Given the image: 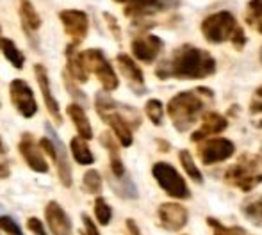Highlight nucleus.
Returning a JSON list of instances; mask_svg holds the SVG:
<instances>
[{"instance_id":"obj_5","label":"nucleus","mask_w":262,"mask_h":235,"mask_svg":"<svg viewBox=\"0 0 262 235\" xmlns=\"http://www.w3.org/2000/svg\"><path fill=\"white\" fill-rule=\"evenodd\" d=\"M225 182L243 193H250L262 183V155L243 153L227 171Z\"/></svg>"},{"instance_id":"obj_19","label":"nucleus","mask_w":262,"mask_h":235,"mask_svg":"<svg viewBox=\"0 0 262 235\" xmlns=\"http://www.w3.org/2000/svg\"><path fill=\"white\" fill-rule=\"evenodd\" d=\"M179 0H127L125 6V14L127 16H145V14H152L156 11L169 9V7L177 6Z\"/></svg>"},{"instance_id":"obj_35","label":"nucleus","mask_w":262,"mask_h":235,"mask_svg":"<svg viewBox=\"0 0 262 235\" xmlns=\"http://www.w3.org/2000/svg\"><path fill=\"white\" fill-rule=\"evenodd\" d=\"M245 214H246V218L250 219V221H253V223H262V198H259L257 201H252V203H248V205H245Z\"/></svg>"},{"instance_id":"obj_45","label":"nucleus","mask_w":262,"mask_h":235,"mask_svg":"<svg viewBox=\"0 0 262 235\" xmlns=\"http://www.w3.org/2000/svg\"><path fill=\"white\" fill-rule=\"evenodd\" d=\"M116 2H127V0H116Z\"/></svg>"},{"instance_id":"obj_33","label":"nucleus","mask_w":262,"mask_h":235,"mask_svg":"<svg viewBox=\"0 0 262 235\" xmlns=\"http://www.w3.org/2000/svg\"><path fill=\"white\" fill-rule=\"evenodd\" d=\"M145 112H146L148 120L152 121L154 125L161 127V125H162V118H164V105H162L161 102L156 100V98L148 100V102H146V105H145Z\"/></svg>"},{"instance_id":"obj_29","label":"nucleus","mask_w":262,"mask_h":235,"mask_svg":"<svg viewBox=\"0 0 262 235\" xmlns=\"http://www.w3.org/2000/svg\"><path fill=\"white\" fill-rule=\"evenodd\" d=\"M82 187L88 194L102 193V175L97 170H88L82 176Z\"/></svg>"},{"instance_id":"obj_10","label":"nucleus","mask_w":262,"mask_h":235,"mask_svg":"<svg viewBox=\"0 0 262 235\" xmlns=\"http://www.w3.org/2000/svg\"><path fill=\"white\" fill-rule=\"evenodd\" d=\"M59 20L62 21L64 32L72 39V45L79 46L88 36V29H90L88 14L80 9H62L59 13Z\"/></svg>"},{"instance_id":"obj_43","label":"nucleus","mask_w":262,"mask_h":235,"mask_svg":"<svg viewBox=\"0 0 262 235\" xmlns=\"http://www.w3.org/2000/svg\"><path fill=\"white\" fill-rule=\"evenodd\" d=\"M0 43H2V27H0Z\"/></svg>"},{"instance_id":"obj_39","label":"nucleus","mask_w":262,"mask_h":235,"mask_svg":"<svg viewBox=\"0 0 262 235\" xmlns=\"http://www.w3.org/2000/svg\"><path fill=\"white\" fill-rule=\"evenodd\" d=\"M27 228L31 230L34 235H49V233H47V230H45V226H43V223L39 221L38 218L27 219Z\"/></svg>"},{"instance_id":"obj_15","label":"nucleus","mask_w":262,"mask_h":235,"mask_svg":"<svg viewBox=\"0 0 262 235\" xmlns=\"http://www.w3.org/2000/svg\"><path fill=\"white\" fill-rule=\"evenodd\" d=\"M34 75L36 80L39 84V89H41L43 100H45V105L49 109L50 116L54 118V121L57 125L62 123V116H61V109H59V102L55 100L52 87H50V79H49V72L43 64H34Z\"/></svg>"},{"instance_id":"obj_40","label":"nucleus","mask_w":262,"mask_h":235,"mask_svg":"<svg viewBox=\"0 0 262 235\" xmlns=\"http://www.w3.org/2000/svg\"><path fill=\"white\" fill-rule=\"evenodd\" d=\"M104 18H105L107 24H109V29H111V32H113L114 38H116V41H120L121 34H120V27H118V21L114 20V16H111L109 13H104Z\"/></svg>"},{"instance_id":"obj_28","label":"nucleus","mask_w":262,"mask_h":235,"mask_svg":"<svg viewBox=\"0 0 262 235\" xmlns=\"http://www.w3.org/2000/svg\"><path fill=\"white\" fill-rule=\"evenodd\" d=\"M179 159H180V164H182L184 171L189 175L191 180H194L196 183L204 182V176H202L200 170H198V166L194 164V159H193V155H191V152H187V150H182V152L179 153Z\"/></svg>"},{"instance_id":"obj_25","label":"nucleus","mask_w":262,"mask_h":235,"mask_svg":"<svg viewBox=\"0 0 262 235\" xmlns=\"http://www.w3.org/2000/svg\"><path fill=\"white\" fill-rule=\"evenodd\" d=\"M0 49H2V54L6 56V59L11 62V64L14 66V68H16V69H21V68H24V64H25V56L21 54V50L18 49L16 45H14L13 39H9V38L2 39V43H0Z\"/></svg>"},{"instance_id":"obj_17","label":"nucleus","mask_w":262,"mask_h":235,"mask_svg":"<svg viewBox=\"0 0 262 235\" xmlns=\"http://www.w3.org/2000/svg\"><path fill=\"white\" fill-rule=\"evenodd\" d=\"M45 218L52 235H72V221L57 201H50L47 205Z\"/></svg>"},{"instance_id":"obj_21","label":"nucleus","mask_w":262,"mask_h":235,"mask_svg":"<svg viewBox=\"0 0 262 235\" xmlns=\"http://www.w3.org/2000/svg\"><path fill=\"white\" fill-rule=\"evenodd\" d=\"M66 75L79 84H86L90 80V73L84 69L82 61H80V52L72 43L66 46Z\"/></svg>"},{"instance_id":"obj_31","label":"nucleus","mask_w":262,"mask_h":235,"mask_svg":"<svg viewBox=\"0 0 262 235\" xmlns=\"http://www.w3.org/2000/svg\"><path fill=\"white\" fill-rule=\"evenodd\" d=\"M207 225L212 228V235H246V230L241 226H227L214 218H207Z\"/></svg>"},{"instance_id":"obj_38","label":"nucleus","mask_w":262,"mask_h":235,"mask_svg":"<svg viewBox=\"0 0 262 235\" xmlns=\"http://www.w3.org/2000/svg\"><path fill=\"white\" fill-rule=\"evenodd\" d=\"M80 219H82V225H84V233L82 235H100L97 225H95L93 219H91L90 216L82 214V216H80Z\"/></svg>"},{"instance_id":"obj_18","label":"nucleus","mask_w":262,"mask_h":235,"mask_svg":"<svg viewBox=\"0 0 262 235\" xmlns=\"http://www.w3.org/2000/svg\"><path fill=\"white\" fill-rule=\"evenodd\" d=\"M228 121L225 116L217 114V112H205L204 114V121H202L200 128L194 130L191 134V141L193 143H202L205 139H210V135H216L220 132H223L227 128Z\"/></svg>"},{"instance_id":"obj_22","label":"nucleus","mask_w":262,"mask_h":235,"mask_svg":"<svg viewBox=\"0 0 262 235\" xmlns=\"http://www.w3.org/2000/svg\"><path fill=\"white\" fill-rule=\"evenodd\" d=\"M66 112H68L70 120L75 125L80 139H84V141L93 139V128H91V123H90V120H88V114H86V111H84V107H80V105H77V104H70L68 107H66Z\"/></svg>"},{"instance_id":"obj_23","label":"nucleus","mask_w":262,"mask_h":235,"mask_svg":"<svg viewBox=\"0 0 262 235\" xmlns=\"http://www.w3.org/2000/svg\"><path fill=\"white\" fill-rule=\"evenodd\" d=\"M100 145L109 152V160H111V173L116 178H123L125 176V166L121 162V157H120V150H118L116 141L113 139V135L109 132H104L100 135Z\"/></svg>"},{"instance_id":"obj_20","label":"nucleus","mask_w":262,"mask_h":235,"mask_svg":"<svg viewBox=\"0 0 262 235\" xmlns=\"http://www.w3.org/2000/svg\"><path fill=\"white\" fill-rule=\"evenodd\" d=\"M20 18L25 34H27L29 39H32L36 46V32L41 27V18L36 13V7L31 0H20Z\"/></svg>"},{"instance_id":"obj_6","label":"nucleus","mask_w":262,"mask_h":235,"mask_svg":"<svg viewBox=\"0 0 262 235\" xmlns=\"http://www.w3.org/2000/svg\"><path fill=\"white\" fill-rule=\"evenodd\" d=\"M80 61H82V66L88 73L91 72L95 77H97L105 93L118 89V86H120L118 75L114 73L113 66H111V62L107 61L105 54L102 52V50H98V49L84 50V52H80Z\"/></svg>"},{"instance_id":"obj_7","label":"nucleus","mask_w":262,"mask_h":235,"mask_svg":"<svg viewBox=\"0 0 262 235\" xmlns=\"http://www.w3.org/2000/svg\"><path fill=\"white\" fill-rule=\"evenodd\" d=\"M152 175L157 180L159 187L164 191L168 196L175 198V200H187L191 196L189 187H187L186 180L182 175L168 162H156L152 168Z\"/></svg>"},{"instance_id":"obj_44","label":"nucleus","mask_w":262,"mask_h":235,"mask_svg":"<svg viewBox=\"0 0 262 235\" xmlns=\"http://www.w3.org/2000/svg\"><path fill=\"white\" fill-rule=\"evenodd\" d=\"M259 56H260V62H262V46H260V54H259Z\"/></svg>"},{"instance_id":"obj_1","label":"nucleus","mask_w":262,"mask_h":235,"mask_svg":"<svg viewBox=\"0 0 262 235\" xmlns=\"http://www.w3.org/2000/svg\"><path fill=\"white\" fill-rule=\"evenodd\" d=\"M216 73V61L209 52L191 45H182L168 61L157 66L159 79H207Z\"/></svg>"},{"instance_id":"obj_27","label":"nucleus","mask_w":262,"mask_h":235,"mask_svg":"<svg viewBox=\"0 0 262 235\" xmlns=\"http://www.w3.org/2000/svg\"><path fill=\"white\" fill-rule=\"evenodd\" d=\"M245 20L250 27L262 34V0H250L246 4Z\"/></svg>"},{"instance_id":"obj_37","label":"nucleus","mask_w":262,"mask_h":235,"mask_svg":"<svg viewBox=\"0 0 262 235\" xmlns=\"http://www.w3.org/2000/svg\"><path fill=\"white\" fill-rule=\"evenodd\" d=\"M11 175V164L9 157H7V148L4 145L2 137H0V178H7Z\"/></svg>"},{"instance_id":"obj_3","label":"nucleus","mask_w":262,"mask_h":235,"mask_svg":"<svg viewBox=\"0 0 262 235\" xmlns=\"http://www.w3.org/2000/svg\"><path fill=\"white\" fill-rule=\"evenodd\" d=\"M95 109H97L98 116L102 121H105L111 127V130L116 134L118 141L121 146H130L134 141V135L132 130L136 127H139L141 123V118L134 109L127 107V105H120L113 100L107 93L98 91L95 95Z\"/></svg>"},{"instance_id":"obj_36","label":"nucleus","mask_w":262,"mask_h":235,"mask_svg":"<svg viewBox=\"0 0 262 235\" xmlns=\"http://www.w3.org/2000/svg\"><path fill=\"white\" fill-rule=\"evenodd\" d=\"M0 230H4L7 235H24L20 225L11 216H0Z\"/></svg>"},{"instance_id":"obj_41","label":"nucleus","mask_w":262,"mask_h":235,"mask_svg":"<svg viewBox=\"0 0 262 235\" xmlns=\"http://www.w3.org/2000/svg\"><path fill=\"white\" fill-rule=\"evenodd\" d=\"M125 225H127V230H128V233H130V235H141V232H139V226L136 225L134 219H127V221H125Z\"/></svg>"},{"instance_id":"obj_42","label":"nucleus","mask_w":262,"mask_h":235,"mask_svg":"<svg viewBox=\"0 0 262 235\" xmlns=\"http://www.w3.org/2000/svg\"><path fill=\"white\" fill-rule=\"evenodd\" d=\"M159 145H161V150H162V152H168V150H169V145H168V143H164V141H162V139H159Z\"/></svg>"},{"instance_id":"obj_32","label":"nucleus","mask_w":262,"mask_h":235,"mask_svg":"<svg viewBox=\"0 0 262 235\" xmlns=\"http://www.w3.org/2000/svg\"><path fill=\"white\" fill-rule=\"evenodd\" d=\"M95 218L102 226H107L113 219V208L109 207V203L104 198H97L95 200Z\"/></svg>"},{"instance_id":"obj_30","label":"nucleus","mask_w":262,"mask_h":235,"mask_svg":"<svg viewBox=\"0 0 262 235\" xmlns=\"http://www.w3.org/2000/svg\"><path fill=\"white\" fill-rule=\"evenodd\" d=\"M250 120L257 128H262V86L253 93L250 102Z\"/></svg>"},{"instance_id":"obj_13","label":"nucleus","mask_w":262,"mask_h":235,"mask_svg":"<svg viewBox=\"0 0 262 235\" xmlns=\"http://www.w3.org/2000/svg\"><path fill=\"white\" fill-rule=\"evenodd\" d=\"M18 148H20L21 157H24L27 166L31 168L32 171H36V173H49V164H47L45 157H43L39 145H36L32 134L25 132V134L21 135Z\"/></svg>"},{"instance_id":"obj_24","label":"nucleus","mask_w":262,"mask_h":235,"mask_svg":"<svg viewBox=\"0 0 262 235\" xmlns=\"http://www.w3.org/2000/svg\"><path fill=\"white\" fill-rule=\"evenodd\" d=\"M70 148H72V155L77 164H80V166H90V164L95 162L93 152L90 150L88 141H84V139L73 137L72 141H70Z\"/></svg>"},{"instance_id":"obj_4","label":"nucleus","mask_w":262,"mask_h":235,"mask_svg":"<svg viewBox=\"0 0 262 235\" xmlns=\"http://www.w3.org/2000/svg\"><path fill=\"white\" fill-rule=\"evenodd\" d=\"M202 34L212 45L225 43L230 39L237 50H243L246 43V36L243 32V27L237 24L235 16L228 11H220L202 21Z\"/></svg>"},{"instance_id":"obj_26","label":"nucleus","mask_w":262,"mask_h":235,"mask_svg":"<svg viewBox=\"0 0 262 235\" xmlns=\"http://www.w3.org/2000/svg\"><path fill=\"white\" fill-rule=\"evenodd\" d=\"M109 182H111L113 191L120 198H125V200H136V198H138V189H136L134 182H132L127 175H125L123 178H116V182H114L113 178H109Z\"/></svg>"},{"instance_id":"obj_9","label":"nucleus","mask_w":262,"mask_h":235,"mask_svg":"<svg viewBox=\"0 0 262 235\" xmlns=\"http://www.w3.org/2000/svg\"><path fill=\"white\" fill-rule=\"evenodd\" d=\"M9 95L14 109L21 116L27 118V120L36 116V112H38V102H36L31 86L24 79H14L9 84Z\"/></svg>"},{"instance_id":"obj_2","label":"nucleus","mask_w":262,"mask_h":235,"mask_svg":"<svg viewBox=\"0 0 262 235\" xmlns=\"http://www.w3.org/2000/svg\"><path fill=\"white\" fill-rule=\"evenodd\" d=\"M212 100L214 93L207 87L182 91L169 100L166 111H168L173 127L179 132H186L196 123L198 118L205 114V109L209 107V104H212Z\"/></svg>"},{"instance_id":"obj_8","label":"nucleus","mask_w":262,"mask_h":235,"mask_svg":"<svg viewBox=\"0 0 262 235\" xmlns=\"http://www.w3.org/2000/svg\"><path fill=\"white\" fill-rule=\"evenodd\" d=\"M235 152V146L230 139L223 137H214V139H205L198 145V159L202 160V164L205 166H212L216 162H223V160L230 159Z\"/></svg>"},{"instance_id":"obj_12","label":"nucleus","mask_w":262,"mask_h":235,"mask_svg":"<svg viewBox=\"0 0 262 235\" xmlns=\"http://www.w3.org/2000/svg\"><path fill=\"white\" fill-rule=\"evenodd\" d=\"M159 223L168 232H179L187 225V208L180 203H162L157 208Z\"/></svg>"},{"instance_id":"obj_14","label":"nucleus","mask_w":262,"mask_h":235,"mask_svg":"<svg viewBox=\"0 0 262 235\" xmlns=\"http://www.w3.org/2000/svg\"><path fill=\"white\" fill-rule=\"evenodd\" d=\"M162 46H164V43H162L161 38L148 34V36H141V38H136L134 41H132L130 49L138 61L150 64V62L156 61L159 54L162 52Z\"/></svg>"},{"instance_id":"obj_34","label":"nucleus","mask_w":262,"mask_h":235,"mask_svg":"<svg viewBox=\"0 0 262 235\" xmlns=\"http://www.w3.org/2000/svg\"><path fill=\"white\" fill-rule=\"evenodd\" d=\"M64 86H66V91H68V93L73 97V104H77V105H80V107H82V105L88 102L86 95H84L82 91H80L79 87H77L75 80L70 79V77L66 75V73H64Z\"/></svg>"},{"instance_id":"obj_16","label":"nucleus","mask_w":262,"mask_h":235,"mask_svg":"<svg viewBox=\"0 0 262 235\" xmlns=\"http://www.w3.org/2000/svg\"><path fill=\"white\" fill-rule=\"evenodd\" d=\"M116 64H118V68H120L121 75L127 79L132 91L138 95L145 93V77H143V72L139 69V66L134 62V59L130 56H127V54H118Z\"/></svg>"},{"instance_id":"obj_11","label":"nucleus","mask_w":262,"mask_h":235,"mask_svg":"<svg viewBox=\"0 0 262 235\" xmlns=\"http://www.w3.org/2000/svg\"><path fill=\"white\" fill-rule=\"evenodd\" d=\"M45 130H47V134H49V139L54 143V148H55L54 164H55V170H57L59 182L64 187H72L73 175H72V166H70V159H68V155H66L64 145H62V141L59 139V135L55 134L54 127L50 123H45Z\"/></svg>"}]
</instances>
